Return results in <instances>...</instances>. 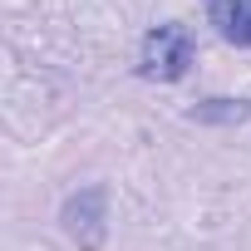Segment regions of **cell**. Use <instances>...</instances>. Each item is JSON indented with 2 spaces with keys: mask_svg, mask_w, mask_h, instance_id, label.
Returning a JSON list of instances; mask_svg holds the SVG:
<instances>
[{
  "mask_svg": "<svg viewBox=\"0 0 251 251\" xmlns=\"http://www.w3.org/2000/svg\"><path fill=\"white\" fill-rule=\"evenodd\" d=\"M207 10V25L236 45V50H251V0H202Z\"/></svg>",
  "mask_w": 251,
  "mask_h": 251,
  "instance_id": "3",
  "label": "cell"
},
{
  "mask_svg": "<svg viewBox=\"0 0 251 251\" xmlns=\"http://www.w3.org/2000/svg\"><path fill=\"white\" fill-rule=\"evenodd\" d=\"M192 123H207V128H236V123L251 118V99H202L187 108Z\"/></svg>",
  "mask_w": 251,
  "mask_h": 251,
  "instance_id": "4",
  "label": "cell"
},
{
  "mask_svg": "<svg viewBox=\"0 0 251 251\" xmlns=\"http://www.w3.org/2000/svg\"><path fill=\"white\" fill-rule=\"evenodd\" d=\"M192 59H197V40H192L187 25H177V20L153 25L143 35V45H138V79H148V84H177V79H187Z\"/></svg>",
  "mask_w": 251,
  "mask_h": 251,
  "instance_id": "1",
  "label": "cell"
},
{
  "mask_svg": "<svg viewBox=\"0 0 251 251\" xmlns=\"http://www.w3.org/2000/svg\"><path fill=\"white\" fill-rule=\"evenodd\" d=\"M59 231L79 251H103V241H108V187L89 182V187L69 192L59 202Z\"/></svg>",
  "mask_w": 251,
  "mask_h": 251,
  "instance_id": "2",
  "label": "cell"
}]
</instances>
